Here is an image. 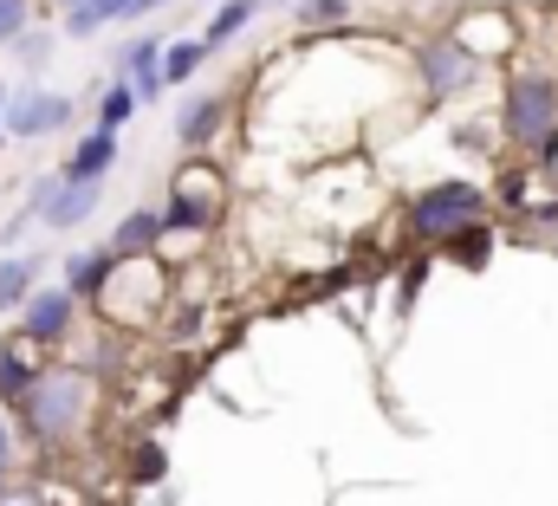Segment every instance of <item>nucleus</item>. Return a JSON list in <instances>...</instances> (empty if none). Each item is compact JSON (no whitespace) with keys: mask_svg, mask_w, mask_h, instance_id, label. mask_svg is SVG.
I'll list each match as a JSON object with an SVG mask.
<instances>
[{"mask_svg":"<svg viewBox=\"0 0 558 506\" xmlns=\"http://www.w3.org/2000/svg\"><path fill=\"white\" fill-rule=\"evenodd\" d=\"M92 402H98V383L72 364H46L39 383L26 389V402L13 409V429L33 442V448H65L85 422H92Z\"/></svg>","mask_w":558,"mask_h":506,"instance_id":"nucleus-1","label":"nucleus"},{"mask_svg":"<svg viewBox=\"0 0 558 506\" xmlns=\"http://www.w3.org/2000/svg\"><path fill=\"white\" fill-rule=\"evenodd\" d=\"M500 136L520 156H553L558 149V72L546 65H513L500 85Z\"/></svg>","mask_w":558,"mask_h":506,"instance_id":"nucleus-2","label":"nucleus"},{"mask_svg":"<svg viewBox=\"0 0 558 506\" xmlns=\"http://www.w3.org/2000/svg\"><path fill=\"white\" fill-rule=\"evenodd\" d=\"M481 221H494V195L481 182H468V176L428 182V189L410 195V208H403V228H410L416 248H448V241H461Z\"/></svg>","mask_w":558,"mask_h":506,"instance_id":"nucleus-3","label":"nucleus"},{"mask_svg":"<svg viewBox=\"0 0 558 506\" xmlns=\"http://www.w3.org/2000/svg\"><path fill=\"white\" fill-rule=\"evenodd\" d=\"M410 72H416V85H422V105H454V98H468L487 79V65L454 33H428L410 52Z\"/></svg>","mask_w":558,"mask_h":506,"instance_id":"nucleus-4","label":"nucleus"},{"mask_svg":"<svg viewBox=\"0 0 558 506\" xmlns=\"http://www.w3.org/2000/svg\"><path fill=\"white\" fill-rule=\"evenodd\" d=\"M20 338L33 351H65L78 338V299L65 286H39L26 305H20Z\"/></svg>","mask_w":558,"mask_h":506,"instance_id":"nucleus-5","label":"nucleus"},{"mask_svg":"<svg viewBox=\"0 0 558 506\" xmlns=\"http://www.w3.org/2000/svg\"><path fill=\"white\" fill-rule=\"evenodd\" d=\"M78 105L65 92H46V85H20L13 92V111H7V143H46L59 130H72Z\"/></svg>","mask_w":558,"mask_h":506,"instance_id":"nucleus-6","label":"nucleus"},{"mask_svg":"<svg viewBox=\"0 0 558 506\" xmlns=\"http://www.w3.org/2000/svg\"><path fill=\"white\" fill-rule=\"evenodd\" d=\"M202 169H208V162H189V169L175 176V189H169V202H162V228H169V234H208V228L221 221V189H215V182L202 189Z\"/></svg>","mask_w":558,"mask_h":506,"instance_id":"nucleus-7","label":"nucleus"},{"mask_svg":"<svg viewBox=\"0 0 558 506\" xmlns=\"http://www.w3.org/2000/svg\"><path fill=\"white\" fill-rule=\"evenodd\" d=\"M162 33H131L124 46H118V59H111V79H124L131 92H137V105H162V92H169V79H162Z\"/></svg>","mask_w":558,"mask_h":506,"instance_id":"nucleus-8","label":"nucleus"},{"mask_svg":"<svg viewBox=\"0 0 558 506\" xmlns=\"http://www.w3.org/2000/svg\"><path fill=\"white\" fill-rule=\"evenodd\" d=\"M228 111H234V98L221 92V85H208V92H195L182 111H175V143L195 156V149H208L221 130H228Z\"/></svg>","mask_w":558,"mask_h":506,"instance_id":"nucleus-9","label":"nucleus"},{"mask_svg":"<svg viewBox=\"0 0 558 506\" xmlns=\"http://www.w3.org/2000/svg\"><path fill=\"white\" fill-rule=\"evenodd\" d=\"M118 266H124V260H118L111 248H72L65 266H59V273H65L59 286H65L78 305H98V299L111 292V279H118Z\"/></svg>","mask_w":558,"mask_h":506,"instance_id":"nucleus-10","label":"nucleus"},{"mask_svg":"<svg viewBox=\"0 0 558 506\" xmlns=\"http://www.w3.org/2000/svg\"><path fill=\"white\" fill-rule=\"evenodd\" d=\"M46 364H52V358H46V351H33L20 332L0 345V409H7V415L26 402V389L39 383V371H46Z\"/></svg>","mask_w":558,"mask_h":506,"instance_id":"nucleus-11","label":"nucleus"},{"mask_svg":"<svg viewBox=\"0 0 558 506\" xmlns=\"http://www.w3.org/2000/svg\"><path fill=\"white\" fill-rule=\"evenodd\" d=\"M162 241H169V228H162V208H149V202H137L118 228H111V241L105 248L118 253V260H156L162 253Z\"/></svg>","mask_w":558,"mask_h":506,"instance_id":"nucleus-12","label":"nucleus"},{"mask_svg":"<svg viewBox=\"0 0 558 506\" xmlns=\"http://www.w3.org/2000/svg\"><path fill=\"white\" fill-rule=\"evenodd\" d=\"M118 149H124V143H118L111 130L92 124L78 143H72V156L59 162V176H65V182H111V169H118Z\"/></svg>","mask_w":558,"mask_h":506,"instance_id":"nucleus-13","label":"nucleus"},{"mask_svg":"<svg viewBox=\"0 0 558 506\" xmlns=\"http://www.w3.org/2000/svg\"><path fill=\"white\" fill-rule=\"evenodd\" d=\"M124 338H118V325H98V332H85V338H72V371H85L92 383H105V377H118L124 371Z\"/></svg>","mask_w":558,"mask_h":506,"instance_id":"nucleus-14","label":"nucleus"},{"mask_svg":"<svg viewBox=\"0 0 558 506\" xmlns=\"http://www.w3.org/2000/svg\"><path fill=\"white\" fill-rule=\"evenodd\" d=\"M39 273H46V253H39V248L0 253V312H13V318H20V305H26V299L46 286Z\"/></svg>","mask_w":558,"mask_h":506,"instance_id":"nucleus-15","label":"nucleus"},{"mask_svg":"<svg viewBox=\"0 0 558 506\" xmlns=\"http://www.w3.org/2000/svg\"><path fill=\"white\" fill-rule=\"evenodd\" d=\"M98 202H105V182H65L59 195H52V208H46V234H72V228H85L92 215H98Z\"/></svg>","mask_w":558,"mask_h":506,"instance_id":"nucleus-16","label":"nucleus"},{"mask_svg":"<svg viewBox=\"0 0 558 506\" xmlns=\"http://www.w3.org/2000/svg\"><path fill=\"white\" fill-rule=\"evenodd\" d=\"M118 20H137V0H78L72 13H59V33L65 39H98Z\"/></svg>","mask_w":558,"mask_h":506,"instance_id":"nucleus-17","label":"nucleus"},{"mask_svg":"<svg viewBox=\"0 0 558 506\" xmlns=\"http://www.w3.org/2000/svg\"><path fill=\"white\" fill-rule=\"evenodd\" d=\"M351 7H357V0H292L286 20H292L299 39H318V33H338V26L351 20Z\"/></svg>","mask_w":558,"mask_h":506,"instance_id":"nucleus-18","label":"nucleus"},{"mask_svg":"<svg viewBox=\"0 0 558 506\" xmlns=\"http://www.w3.org/2000/svg\"><path fill=\"white\" fill-rule=\"evenodd\" d=\"M202 65H208V39H202V33H182V39L162 46V79H169V85H195Z\"/></svg>","mask_w":558,"mask_h":506,"instance_id":"nucleus-19","label":"nucleus"},{"mask_svg":"<svg viewBox=\"0 0 558 506\" xmlns=\"http://www.w3.org/2000/svg\"><path fill=\"white\" fill-rule=\"evenodd\" d=\"M247 26H254V7H247V0H221V7L208 13L202 39H208V52H221V46H228V39H241Z\"/></svg>","mask_w":558,"mask_h":506,"instance_id":"nucleus-20","label":"nucleus"},{"mask_svg":"<svg viewBox=\"0 0 558 506\" xmlns=\"http://www.w3.org/2000/svg\"><path fill=\"white\" fill-rule=\"evenodd\" d=\"M143 105H137V92L124 85V79H111L105 92H98V130H111V136H124V124L137 118Z\"/></svg>","mask_w":558,"mask_h":506,"instance_id":"nucleus-21","label":"nucleus"},{"mask_svg":"<svg viewBox=\"0 0 558 506\" xmlns=\"http://www.w3.org/2000/svg\"><path fill=\"white\" fill-rule=\"evenodd\" d=\"M494 241H500V234H494V221H481V228H468L461 241H448L441 253H448L454 266H468V273H481V266L494 260Z\"/></svg>","mask_w":558,"mask_h":506,"instance_id":"nucleus-22","label":"nucleus"},{"mask_svg":"<svg viewBox=\"0 0 558 506\" xmlns=\"http://www.w3.org/2000/svg\"><path fill=\"white\" fill-rule=\"evenodd\" d=\"M39 20H46V13H39V0H0V52H13Z\"/></svg>","mask_w":558,"mask_h":506,"instance_id":"nucleus-23","label":"nucleus"},{"mask_svg":"<svg viewBox=\"0 0 558 506\" xmlns=\"http://www.w3.org/2000/svg\"><path fill=\"white\" fill-rule=\"evenodd\" d=\"M52 52H59V33H52L46 20H39V26H33V33H26L20 46H13V59H20L26 72H39V65H52Z\"/></svg>","mask_w":558,"mask_h":506,"instance_id":"nucleus-24","label":"nucleus"},{"mask_svg":"<svg viewBox=\"0 0 558 506\" xmlns=\"http://www.w3.org/2000/svg\"><path fill=\"white\" fill-rule=\"evenodd\" d=\"M13 468H20V429H13V415L0 409V487H13Z\"/></svg>","mask_w":558,"mask_h":506,"instance_id":"nucleus-25","label":"nucleus"},{"mask_svg":"<svg viewBox=\"0 0 558 506\" xmlns=\"http://www.w3.org/2000/svg\"><path fill=\"white\" fill-rule=\"evenodd\" d=\"M162 468H169V461H162V448H156V442H137V461H131V481H137V487H156V481H162Z\"/></svg>","mask_w":558,"mask_h":506,"instance_id":"nucleus-26","label":"nucleus"},{"mask_svg":"<svg viewBox=\"0 0 558 506\" xmlns=\"http://www.w3.org/2000/svg\"><path fill=\"white\" fill-rule=\"evenodd\" d=\"M0 506H52L33 481H13V487H0Z\"/></svg>","mask_w":558,"mask_h":506,"instance_id":"nucleus-27","label":"nucleus"},{"mask_svg":"<svg viewBox=\"0 0 558 506\" xmlns=\"http://www.w3.org/2000/svg\"><path fill=\"white\" fill-rule=\"evenodd\" d=\"M7 111H13V92L0 85V143H7Z\"/></svg>","mask_w":558,"mask_h":506,"instance_id":"nucleus-28","label":"nucleus"},{"mask_svg":"<svg viewBox=\"0 0 558 506\" xmlns=\"http://www.w3.org/2000/svg\"><path fill=\"white\" fill-rule=\"evenodd\" d=\"M162 7H175V0H137V20H149V13H162Z\"/></svg>","mask_w":558,"mask_h":506,"instance_id":"nucleus-29","label":"nucleus"},{"mask_svg":"<svg viewBox=\"0 0 558 506\" xmlns=\"http://www.w3.org/2000/svg\"><path fill=\"white\" fill-rule=\"evenodd\" d=\"M247 7H254V20H260L267 7H292V0H247Z\"/></svg>","mask_w":558,"mask_h":506,"instance_id":"nucleus-30","label":"nucleus"},{"mask_svg":"<svg viewBox=\"0 0 558 506\" xmlns=\"http://www.w3.org/2000/svg\"><path fill=\"white\" fill-rule=\"evenodd\" d=\"M39 7H59V13H72V7H78V0H39Z\"/></svg>","mask_w":558,"mask_h":506,"instance_id":"nucleus-31","label":"nucleus"},{"mask_svg":"<svg viewBox=\"0 0 558 506\" xmlns=\"http://www.w3.org/2000/svg\"><path fill=\"white\" fill-rule=\"evenodd\" d=\"M215 7H221V0H215Z\"/></svg>","mask_w":558,"mask_h":506,"instance_id":"nucleus-32","label":"nucleus"}]
</instances>
